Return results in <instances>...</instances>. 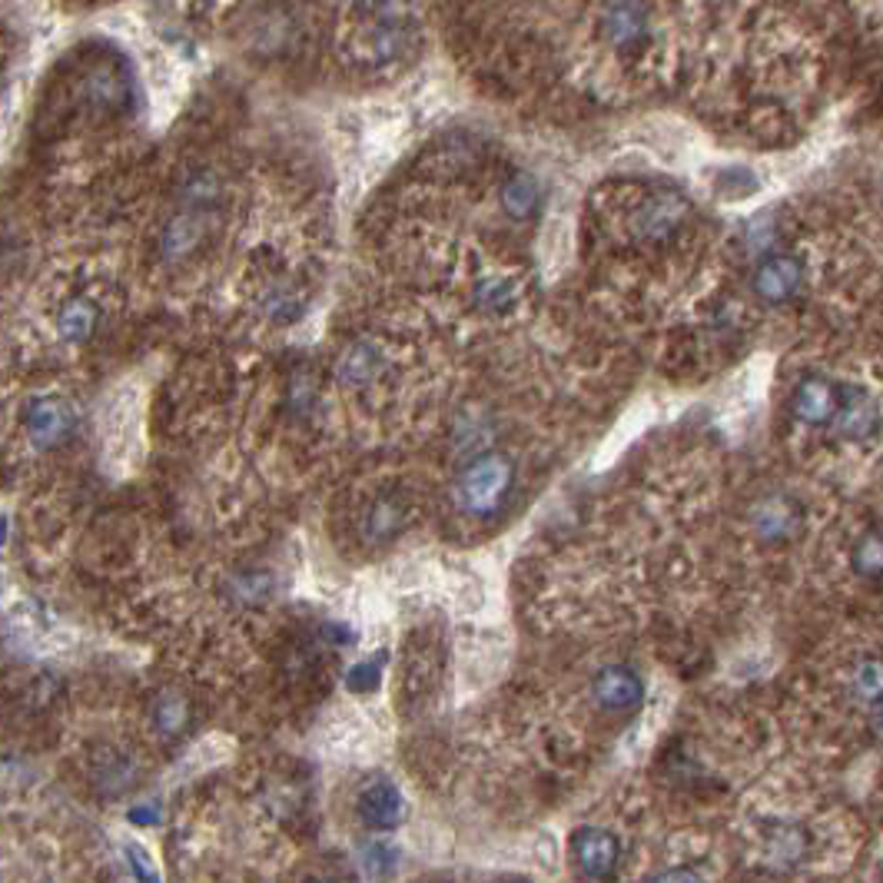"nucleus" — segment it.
<instances>
[{
	"label": "nucleus",
	"mask_w": 883,
	"mask_h": 883,
	"mask_svg": "<svg viewBox=\"0 0 883 883\" xmlns=\"http://www.w3.org/2000/svg\"><path fill=\"white\" fill-rule=\"evenodd\" d=\"M515 468L502 452H485L475 462L465 465V472L455 482V505L472 518H488L502 508L508 498Z\"/></svg>",
	"instance_id": "obj_1"
},
{
	"label": "nucleus",
	"mask_w": 883,
	"mask_h": 883,
	"mask_svg": "<svg viewBox=\"0 0 883 883\" xmlns=\"http://www.w3.org/2000/svg\"><path fill=\"white\" fill-rule=\"evenodd\" d=\"M754 292L764 302H787L804 286V262L794 252H767L754 266Z\"/></svg>",
	"instance_id": "obj_2"
},
{
	"label": "nucleus",
	"mask_w": 883,
	"mask_h": 883,
	"mask_svg": "<svg viewBox=\"0 0 883 883\" xmlns=\"http://www.w3.org/2000/svg\"><path fill=\"white\" fill-rule=\"evenodd\" d=\"M575 864L585 881H608L622 861V841L605 827H582L572 841Z\"/></svg>",
	"instance_id": "obj_3"
},
{
	"label": "nucleus",
	"mask_w": 883,
	"mask_h": 883,
	"mask_svg": "<svg viewBox=\"0 0 883 883\" xmlns=\"http://www.w3.org/2000/svg\"><path fill=\"white\" fill-rule=\"evenodd\" d=\"M684 217H687V204L677 194L655 190L632 210L628 229L638 239H664V236H674L681 229Z\"/></svg>",
	"instance_id": "obj_4"
},
{
	"label": "nucleus",
	"mask_w": 883,
	"mask_h": 883,
	"mask_svg": "<svg viewBox=\"0 0 883 883\" xmlns=\"http://www.w3.org/2000/svg\"><path fill=\"white\" fill-rule=\"evenodd\" d=\"M592 697L602 711L608 714H625L635 711L645 697V681L635 667L628 664H608L595 674L592 681Z\"/></svg>",
	"instance_id": "obj_5"
},
{
	"label": "nucleus",
	"mask_w": 883,
	"mask_h": 883,
	"mask_svg": "<svg viewBox=\"0 0 883 883\" xmlns=\"http://www.w3.org/2000/svg\"><path fill=\"white\" fill-rule=\"evenodd\" d=\"M841 409V386L824 376H807L791 396V416L801 426H831Z\"/></svg>",
	"instance_id": "obj_6"
},
{
	"label": "nucleus",
	"mask_w": 883,
	"mask_h": 883,
	"mask_svg": "<svg viewBox=\"0 0 883 883\" xmlns=\"http://www.w3.org/2000/svg\"><path fill=\"white\" fill-rule=\"evenodd\" d=\"M602 37L612 50H642L648 40V10L635 3H615L602 10Z\"/></svg>",
	"instance_id": "obj_7"
},
{
	"label": "nucleus",
	"mask_w": 883,
	"mask_h": 883,
	"mask_svg": "<svg viewBox=\"0 0 883 883\" xmlns=\"http://www.w3.org/2000/svg\"><path fill=\"white\" fill-rule=\"evenodd\" d=\"M751 528L764 542H787L801 528V508L787 495H767L751 512Z\"/></svg>",
	"instance_id": "obj_8"
},
{
	"label": "nucleus",
	"mask_w": 883,
	"mask_h": 883,
	"mask_svg": "<svg viewBox=\"0 0 883 883\" xmlns=\"http://www.w3.org/2000/svg\"><path fill=\"white\" fill-rule=\"evenodd\" d=\"M359 817L376 827V831H393L403 824L406 817V801L399 794V787L386 777L373 781L363 794H359Z\"/></svg>",
	"instance_id": "obj_9"
},
{
	"label": "nucleus",
	"mask_w": 883,
	"mask_h": 883,
	"mask_svg": "<svg viewBox=\"0 0 883 883\" xmlns=\"http://www.w3.org/2000/svg\"><path fill=\"white\" fill-rule=\"evenodd\" d=\"M837 433L851 442H867L881 429V413L877 403L867 393L857 389H841V409L834 419Z\"/></svg>",
	"instance_id": "obj_10"
},
{
	"label": "nucleus",
	"mask_w": 883,
	"mask_h": 883,
	"mask_svg": "<svg viewBox=\"0 0 883 883\" xmlns=\"http://www.w3.org/2000/svg\"><path fill=\"white\" fill-rule=\"evenodd\" d=\"M359 47H363V57H366L369 63H389V60H396V57L406 53V47H409V33H406V27L396 23V20H379V23H373L369 37H363Z\"/></svg>",
	"instance_id": "obj_11"
},
{
	"label": "nucleus",
	"mask_w": 883,
	"mask_h": 883,
	"mask_svg": "<svg viewBox=\"0 0 883 883\" xmlns=\"http://www.w3.org/2000/svg\"><path fill=\"white\" fill-rule=\"evenodd\" d=\"M851 691L857 704L883 711V658L881 655H864L861 662L851 667Z\"/></svg>",
	"instance_id": "obj_12"
},
{
	"label": "nucleus",
	"mask_w": 883,
	"mask_h": 883,
	"mask_svg": "<svg viewBox=\"0 0 883 883\" xmlns=\"http://www.w3.org/2000/svg\"><path fill=\"white\" fill-rule=\"evenodd\" d=\"M27 429H30L33 442H40V445H53V442H60L63 436H67V429H70V419H67V413H63V406H60V403L40 399V403H33V406H30Z\"/></svg>",
	"instance_id": "obj_13"
},
{
	"label": "nucleus",
	"mask_w": 883,
	"mask_h": 883,
	"mask_svg": "<svg viewBox=\"0 0 883 883\" xmlns=\"http://www.w3.org/2000/svg\"><path fill=\"white\" fill-rule=\"evenodd\" d=\"M379 366H383L379 349L369 346V343H359V346L349 349L346 359L339 363V383H343V386H353V389H356V386H366V383L376 379Z\"/></svg>",
	"instance_id": "obj_14"
},
{
	"label": "nucleus",
	"mask_w": 883,
	"mask_h": 883,
	"mask_svg": "<svg viewBox=\"0 0 883 883\" xmlns=\"http://www.w3.org/2000/svg\"><path fill=\"white\" fill-rule=\"evenodd\" d=\"M403 505L399 502H393V498H383V502H373V508L366 512V518H363V532H366V538L369 542H389V538H396L399 535V528H403Z\"/></svg>",
	"instance_id": "obj_15"
},
{
	"label": "nucleus",
	"mask_w": 883,
	"mask_h": 883,
	"mask_svg": "<svg viewBox=\"0 0 883 883\" xmlns=\"http://www.w3.org/2000/svg\"><path fill=\"white\" fill-rule=\"evenodd\" d=\"M854 575L864 582H881L883 578V528H871L857 538L854 555H851Z\"/></svg>",
	"instance_id": "obj_16"
},
{
	"label": "nucleus",
	"mask_w": 883,
	"mask_h": 883,
	"mask_svg": "<svg viewBox=\"0 0 883 883\" xmlns=\"http://www.w3.org/2000/svg\"><path fill=\"white\" fill-rule=\"evenodd\" d=\"M804 847H807V841H804V834H801L794 824H781V827H774L771 837H767V857H771L777 867H794V864H801Z\"/></svg>",
	"instance_id": "obj_17"
},
{
	"label": "nucleus",
	"mask_w": 883,
	"mask_h": 883,
	"mask_svg": "<svg viewBox=\"0 0 883 883\" xmlns=\"http://www.w3.org/2000/svg\"><path fill=\"white\" fill-rule=\"evenodd\" d=\"M502 207H505V214L515 217V220L532 217L535 207H538V187H535V180L525 177V173L512 177V180L502 187Z\"/></svg>",
	"instance_id": "obj_18"
},
{
	"label": "nucleus",
	"mask_w": 883,
	"mask_h": 883,
	"mask_svg": "<svg viewBox=\"0 0 883 883\" xmlns=\"http://www.w3.org/2000/svg\"><path fill=\"white\" fill-rule=\"evenodd\" d=\"M93 326H97V309L87 299H73L57 319V329L67 343H87L93 336Z\"/></svg>",
	"instance_id": "obj_19"
},
{
	"label": "nucleus",
	"mask_w": 883,
	"mask_h": 883,
	"mask_svg": "<svg viewBox=\"0 0 883 883\" xmlns=\"http://www.w3.org/2000/svg\"><path fill=\"white\" fill-rule=\"evenodd\" d=\"M512 302V282L508 279H485L478 289V306L482 309H505Z\"/></svg>",
	"instance_id": "obj_20"
},
{
	"label": "nucleus",
	"mask_w": 883,
	"mask_h": 883,
	"mask_svg": "<svg viewBox=\"0 0 883 883\" xmlns=\"http://www.w3.org/2000/svg\"><path fill=\"white\" fill-rule=\"evenodd\" d=\"M127 861H130V871L140 883H160V871L153 864V857L140 847V844H130L127 847Z\"/></svg>",
	"instance_id": "obj_21"
},
{
	"label": "nucleus",
	"mask_w": 883,
	"mask_h": 883,
	"mask_svg": "<svg viewBox=\"0 0 883 883\" xmlns=\"http://www.w3.org/2000/svg\"><path fill=\"white\" fill-rule=\"evenodd\" d=\"M346 684H349V691H356V694H363V691H373V687L379 684V664L363 662V664H356V667H349V674H346Z\"/></svg>",
	"instance_id": "obj_22"
},
{
	"label": "nucleus",
	"mask_w": 883,
	"mask_h": 883,
	"mask_svg": "<svg viewBox=\"0 0 883 883\" xmlns=\"http://www.w3.org/2000/svg\"><path fill=\"white\" fill-rule=\"evenodd\" d=\"M658 883H701V877L687 867H677V871H667L664 877H658Z\"/></svg>",
	"instance_id": "obj_23"
},
{
	"label": "nucleus",
	"mask_w": 883,
	"mask_h": 883,
	"mask_svg": "<svg viewBox=\"0 0 883 883\" xmlns=\"http://www.w3.org/2000/svg\"><path fill=\"white\" fill-rule=\"evenodd\" d=\"M157 811H150V807H133L130 811V824H157Z\"/></svg>",
	"instance_id": "obj_24"
}]
</instances>
